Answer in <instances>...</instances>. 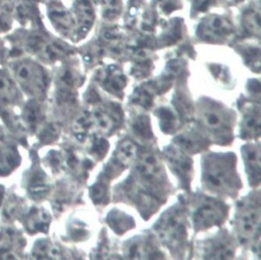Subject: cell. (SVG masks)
Returning <instances> with one entry per match:
<instances>
[{
	"instance_id": "6",
	"label": "cell",
	"mask_w": 261,
	"mask_h": 260,
	"mask_svg": "<svg viewBox=\"0 0 261 260\" xmlns=\"http://www.w3.org/2000/svg\"><path fill=\"white\" fill-rule=\"evenodd\" d=\"M136 169L143 186L151 191H153L152 188H155L161 183V165L157 155L153 152L147 151L142 153Z\"/></svg>"
},
{
	"instance_id": "8",
	"label": "cell",
	"mask_w": 261,
	"mask_h": 260,
	"mask_svg": "<svg viewBox=\"0 0 261 260\" xmlns=\"http://www.w3.org/2000/svg\"><path fill=\"white\" fill-rule=\"evenodd\" d=\"M22 246L20 232L11 225L0 228V259H17V251Z\"/></svg>"
},
{
	"instance_id": "16",
	"label": "cell",
	"mask_w": 261,
	"mask_h": 260,
	"mask_svg": "<svg viewBox=\"0 0 261 260\" xmlns=\"http://www.w3.org/2000/svg\"><path fill=\"white\" fill-rule=\"evenodd\" d=\"M19 100V91L15 81L5 71L0 70V106L10 107Z\"/></svg>"
},
{
	"instance_id": "42",
	"label": "cell",
	"mask_w": 261,
	"mask_h": 260,
	"mask_svg": "<svg viewBox=\"0 0 261 260\" xmlns=\"http://www.w3.org/2000/svg\"><path fill=\"white\" fill-rule=\"evenodd\" d=\"M4 138H5V134H4V131H3L2 125L0 123V141H4Z\"/></svg>"
},
{
	"instance_id": "28",
	"label": "cell",
	"mask_w": 261,
	"mask_h": 260,
	"mask_svg": "<svg viewBox=\"0 0 261 260\" xmlns=\"http://www.w3.org/2000/svg\"><path fill=\"white\" fill-rule=\"evenodd\" d=\"M2 217L6 221H12L19 216L21 211V201L14 195L3 200Z\"/></svg>"
},
{
	"instance_id": "9",
	"label": "cell",
	"mask_w": 261,
	"mask_h": 260,
	"mask_svg": "<svg viewBox=\"0 0 261 260\" xmlns=\"http://www.w3.org/2000/svg\"><path fill=\"white\" fill-rule=\"evenodd\" d=\"M165 156L170 165V168L181 180V183L187 185L191 178L192 171V161L189 156L178 147L167 148Z\"/></svg>"
},
{
	"instance_id": "43",
	"label": "cell",
	"mask_w": 261,
	"mask_h": 260,
	"mask_svg": "<svg viewBox=\"0 0 261 260\" xmlns=\"http://www.w3.org/2000/svg\"><path fill=\"white\" fill-rule=\"evenodd\" d=\"M238 1H240V0H238Z\"/></svg>"
},
{
	"instance_id": "19",
	"label": "cell",
	"mask_w": 261,
	"mask_h": 260,
	"mask_svg": "<svg viewBox=\"0 0 261 260\" xmlns=\"http://www.w3.org/2000/svg\"><path fill=\"white\" fill-rule=\"evenodd\" d=\"M243 154L249 178L253 185H257L260 181V148L254 145L246 146L243 149Z\"/></svg>"
},
{
	"instance_id": "1",
	"label": "cell",
	"mask_w": 261,
	"mask_h": 260,
	"mask_svg": "<svg viewBox=\"0 0 261 260\" xmlns=\"http://www.w3.org/2000/svg\"><path fill=\"white\" fill-rule=\"evenodd\" d=\"M234 163L231 156L210 155L203 166V180L213 192H226L234 184Z\"/></svg>"
},
{
	"instance_id": "11",
	"label": "cell",
	"mask_w": 261,
	"mask_h": 260,
	"mask_svg": "<svg viewBox=\"0 0 261 260\" xmlns=\"http://www.w3.org/2000/svg\"><path fill=\"white\" fill-rule=\"evenodd\" d=\"M24 187L28 194L35 200L46 197L50 189V183L46 173L39 167H33L24 177Z\"/></svg>"
},
{
	"instance_id": "38",
	"label": "cell",
	"mask_w": 261,
	"mask_h": 260,
	"mask_svg": "<svg viewBox=\"0 0 261 260\" xmlns=\"http://www.w3.org/2000/svg\"><path fill=\"white\" fill-rule=\"evenodd\" d=\"M193 8L197 11H205L211 4L212 0H191Z\"/></svg>"
},
{
	"instance_id": "7",
	"label": "cell",
	"mask_w": 261,
	"mask_h": 260,
	"mask_svg": "<svg viewBox=\"0 0 261 260\" xmlns=\"http://www.w3.org/2000/svg\"><path fill=\"white\" fill-rule=\"evenodd\" d=\"M237 225L242 238L250 239L259 236L260 207L259 204H247L239 213Z\"/></svg>"
},
{
	"instance_id": "5",
	"label": "cell",
	"mask_w": 261,
	"mask_h": 260,
	"mask_svg": "<svg viewBox=\"0 0 261 260\" xmlns=\"http://www.w3.org/2000/svg\"><path fill=\"white\" fill-rule=\"evenodd\" d=\"M197 32L199 37L205 41L219 42L232 34L233 27L224 16L209 15L199 23Z\"/></svg>"
},
{
	"instance_id": "41",
	"label": "cell",
	"mask_w": 261,
	"mask_h": 260,
	"mask_svg": "<svg viewBox=\"0 0 261 260\" xmlns=\"http://www.w3.org/2000/svg\"><path fill=\"white\" fill-rule=\"evenodd\" d=\"M4 193H5L4 187H3V186H0V206L2 205V202H3V200H4Z\"/></svg>"
},
{
	"instance_id": "35",
	"label": "cell",
	"mask_w": 261,
	"mask_h": 260,
	"mask_svg": "<svg viewBox=\"0 0 261 260\" xmlns=\"http://www.w3.org/2000/svg\"><path fill=\"white\" fill-rule=\"evenodd\" d=\"M106 193H107V186H106V183L102 179L98 180L90 189V196L95 204L102 203L105 200Z\"/></svg>"
},
{
	"instance_id": "23",
	"label": "cell",
	"mask_w": 261,
	"mask_h": 260,
	"mask_svg": "<svg viewBox=\"0 0 261 260\" xmlns=\"http://www.w3.org/2000/svg\"><path fill=\"white\" fill-rule=\"evenodd\" d=\"M242 24L244 30L251 35L259 36L260 34V10L257 5L245 9L242 16Z\"/></svg>"
},
{
	"instance_id": "14",
	"label": "cell",
	"mask_w": 261,
	"mask_h": 260,
	"mask_svg": "<svg viewBox=\"0 0 261 260\" xmlns=\"http://www.w3.org/2000/svg\"><path fill=\"white\" fill-rule=\"evenodd\" d=\"M49 213L40 207H32L24 215V226L30 233L47 232L50 224Z\"/></svg>"
},
{
	"instance_id": "12",
	"label": "cell",
	"mask_w": 261,
	"mask_h": 260,
	"mask_svg": "<svg viewBox=\"0 0 261 260\" xmlns=\"http://www.w3.org/2000/svg\"><path fill=\"white\" fill-rule=\"evenodd\" d=\"M200 117L202 123L211 132L220 136L228 132V121L220 108L216 106H204L201 108Z\"/></svg>"
},
{
	"instance_id": "30",
	"label": "cell",
	"mask_w": 261,
	"mask_h": 260,
	"mask_svg": "<svg viewBox=\"0 0 261 260\" xmlns=\"http://www.w3.org/2000/svg\"><path fill=\"white\" fill-rule=\"evenodd\" d=\"M156 113H157V116L159 117L160 125L163 132L170 133L175 128L177 124V120H176V115L171 110V108L167 106H162L157 109Z\"/></svg>"
},
{
	"instance_id": "15",
	"label": "cell",
	"mask_w": 261,
	"mask_h": 260,
	"mask_svg": "<svg viewBox=\"0 0 261 260\" xmlns=\"http://www.w3.org/2000/svg\"><path fill=\"white\" fill-rule=\"evenodd\" d=\"M20 163V156L15 146L0 141V175H7Z\"/></svg>"
},
{
	"instance_id": "20",
	"label": "cell",
	"mask_w": 261,
	"mask_h": 260,
	"mask_svg": "<svg viewBox=\"0 0 261 260\" xmlns=\"http://www.w3.org/2000/svg\"><path fill=\"white\" fill-rule=\"evenodd\" d=\"M260 107L259 105H253L247 109L244 114L242 124V136L244 138H255L260 134Z\"/></svg>"
},
{
	"instance_id": "36",
	"label": "cell",
	"mask_w": 261,
	"mask_h": 260,
	"mask_svg": "<svg viewBox=\"0 0 261 260\" xmlns=\"http://www.w3.org/2000/svg\"><path fill=\"white\" fill-rule=\"evenodd\" d=\"M57 126L54 124H47L46 126H44L41 129L40 133V139L43 142H50L52 140H54L57 136Z\"/></svg>"
},
{
	"instance_id": "17",
	"label": "cell",
	"mask_w": 261,
	"mask_h": 260,
	"mask_svg": "<svg viewBox=\"0 0 261 260\" xmlns=\"http://www.w3.org/2000/svg\"><path fill=\"white\" fill-rule=\"evenodd\" d=\"M100 82L103 87L112 94L120 93L125 86V76L114 65L107 66L100 73Z\"/></svg>"
},
{
	"instance_id": "40",
	"label": "cell",
	"mask_w": 261,
	"mask_h": 260,
	"mask_svg": "<svg viewBox=\"0 0 261 260\" xmlns=\"http://www.w3.org/2000/svg\"><path fill=\"white\" fill-rule=\"evenodd\" d=\"M10 28V20L6 14H0V33L6 32Z\"/></svg>"
},
{
	"instance_id": "37",
	"label": "cell",
	"mask_w": 261,
	"mask_h": 260,
	"mask_svg": "<svg viewBox=\"0 0 261 260\" xmlns=\"http://www.w3.org/2000/svg\"><path fill=\"white\" fill-rule=\"evenodd\" d=\"M156 3H157V6L165 14H168L173 10L177 9L180 5L179 0H156Z\"/></svg>"
},
{
	"instance_id": "21",
	"label": "cell",
	"mask_w": 261,
	"mask_h": 260,
	"mask_svg": "<svg viewBox=\"0 0 261 260\" xmlns=\"http://www.w3.org/2000/svg\"><path fill=\"white\" fill-rule=\"evenodd\" d=\"M33 258L35 259H60L62 252L57 245L52 244L48 240H39L36 242L32 250Z\"/></svg>"
},
{
	"instance_id": "3",
	"label": "cell",
	"mask_w": 261,
	"mask_h": 260,
	"mask_svg": "<svg viewBox=\"0 0 261 260\" xmlns=\"http://www.w3.org/2000/svg\"><path fill=\"white\" fill-rule=\"evenodd\" d=\"M158 237L168 246L181 245L187 237L185 216L181 210L172 209L162 216L155 226Z\"/></svg>"
},
{
	"instance_id": "26",
	"label": "cell",
	"mask_w": 261,
	"mask_h": 260,
	"mask_svg": "<svg viewBox=\"0 0 261 260\" xmlns=\"http://www.w3.org/2000/svg\"><path fill=\"white\" fill-rule=\"evenodd\" d=\"M132 129L134 135L140 141H149L152 139V132L150 127L149 118L146 115H138L132 122Z\"/></svg>"
},
{
	"instance_id": "32",
	"label": "cell",
	"mask_w": 261,
	"mask_h": 260,
	"mask_svg": "<svg viewBox=\"0 0 261 260\" xmlns=\"http://www.w3.org/2000/svg\"><path fill=\"white\" fill-rule=\"evenodd\" d=\"M122 39L121 32L116 28L106 29L101 34L102 42L110 49L117 51L120 48V42Z\"/></svg>"
},
{
	"instance_id": "13",
	"label": "cell",
	"mask_w": 261,
	"mask_h": 260,
	"mask_svg": "<svg viewBox=\"0 0 261 260\" xmlns=\"http://www.w3.org/2000/svg\"><path fill=\"white\" fill-rule=\"evenodd\" d=\"M73 18L79 34L86 35L95 20V11L90 0H76L73 4Z\"/></svg>"
},
{
	"instance_id": "31",
	"label": "cell",
	"mask_w": 261,
	"mask_h": 260,
	"mask_svg": "<svg viewBox=\"0 0 261 260\" xmlns=\"http://www.w3.org/2000/svg\"><path fill=\"white\" fill-rule=\"evenodd\" d=\"M122 11L121 0H102V15L106 20L116 19Z\"/></svg>"
},
{
	"instance_id": "27",
	"label": "cell",
	"mask_w": 261,
	"mask_h": 260,
	"mask_svg": "<svg viewBox=\"0 0 261 260\" xmlns=\"http://www.w3.org/2000/svg\"><path fill=\"white\" fill-rule=\"evenodd\" d=\"M108 222L112 229L115 230L117 233H122L134 225L132 217L119 211H112L108 215Z\"/></svg>"
},
{
	"instance_id": "24",
	"label": "cell",
	"mask_w": 261,
	"mask_h": 260,
	"mask_svg": "<svg viewBox=\"0 0 261 260\" xmlns=\"http://www.w3.org/2000/svg\"><path fill=\"white\" fill-rule=\"evenodd\" d=\"M94 125V121L92 118V115L89 113H84L81 116H79L72 125V132L74 137L80 142H86L92 132Z\"/></svg>"
},
{
	"instance_id": "4",
	"label": "cell",
	"mask_w": 261,
	"mask_h": 260,
	"mask_svg": "<svg viewBox=\"0 0 261 260\" xmlns=\"http://www.w3.org/2000/svg\"><path fill=\"white\" fill-rule=\"evenodd\" d=\"M225 206L220 202L204 199L196 205L193 211V221L195 227L199 229L214 226L222 221L225 216Z\"/></svg>"
},
{
	"instance_id": "18",
	"label": "cell",
	"mask_w": 261,
	"mask_h": 260,
	"mask_svg": "<svg viewBox=\"0 0 261 260\" xmlns=\"http://www.w3.org/2000/svg\"><path fill=\"white\" fill-rule=\"evenodd\" d=\"M21 119L23 125L32 132L37 131L41 126L44 115L41 104L37 99L31 100L24 105L21 113Z\"/></svg>"
},
{
	"instance_id": "10",
	"label": "cell",
	"mask_w": 261,
	"mask_h": 260,
	"mask_svg": "<svg viewBox=\"0 0 261 260\" xmlns=\"http://www.w3.org/2000/svg\"><path fill=\"white\" fill-rule=\"evenodd\" d=\"M48 15L55 29L64 36L74 32L75 21L73 15L59 2H51L48 5Z\"/></svg>"
},
{
	"instance_id": "34",
	"label": "cell",
	"mask_w": 261,
	"mask_h": 260,
	"mask_svg": "<svg viewBox=\"0 0 261 260\" xmlns=\"http://www.w3.org/2000/svg\"><path fill=\"white\" fill-rule=\"evenodd\" d=\"M108 150V143L106 140H104L101 137H94L91 140V146H90V152L93 157H96L98 159L102 158L105 153Z\"/></svg>"
},
{
	"instance_id": "22",
	"label": "cell",
	"mask_w": 261,
	"mask_h": 260,
	"mask_svg": "<svg viewBox=\"0 0 261 260\" xmlns=\"http://www.w3.org/2000/svg\"><path fill=\"white\" fill-rule=\"evenodd\" d=\"M137 145L132 140H123L119 143L115 151V161L122 167L128 166L137 157Z\"/></svg>"
},
{
	"instance_id": "39",
	"label": "cell",
	"mask_w": 261,
	"mask_h": 260,
	"mask_svg": "<svg viewBox=\"0 0 261 260\" xmlns=\"http://www.w3.org/2000/svg\"><path fill=\"white\" fill-rule=\"evenodd\" d=\"M70 230H71V238L74 240H81L87 233V230L81 225H73V227Z\"/></svg>"
},
{
	"instance_id": "2",
	"label": "cell",
	"mask_w": 261,
	"mask_h": 260,
	"mask_svg": "<svg viewBox=\"0 0 261 260\" xmlns=\"http://www.w3.org/2000/svg\"><path fill=\"white\" fill-rule=\"evenodd\" d=\"M12 75L15 83L34 99L45 95L48 79L43 67L30 59L17 60L12 64Z\"/></svg>"
},
{
	"instance_id": "29",
	"label": "cell",
	"mask_w": 261,
	"mask_h": 260,
	"mask_svg": "<svg viewBox=\"0 0 261 260\" xmlns=\"http://www.w3.org/2000/svg\"><path fill=\"white\" fill-rule=\"evenodd\" d=\"M92 118H93L94 124H96L97 127L102 133L108 134L114 127V123H115L114 117L103 109H100V108L96 109L92 114Z\"/></svg>"
},
{
	"instance_id": "33",
	"label": "cell",
	"mask_w": 261,
	"mask_h": 260,
	"mask_svg": "<svg viewBox=\"0 0 261 260\" xmlns=\"http://www.w3.org/2000/svg\"><path fill=\"white\" fill-rule=\"evenodd\" d=\"M133 100L138 105L149 108L153 103V92L148 87H141L134 93Z\"/></svg>"
},
{
	"instance_id": "25",
	"label": "cell",
	"mask_w": 261,
	"mask_h": 260,
	"mask_svg": "<svg viewBox=\"0 0 261 260\" xmlns=\"http://www.w3.org/2000/svg\"><path fill=\"white\" fill-rule=\"evenodd\" d=\"M233 254L231 245L224 241H214L209 244L204 252V258L207 259H228Z\"/></svg>"
}]
</instances>
